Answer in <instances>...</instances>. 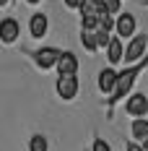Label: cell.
Segmentation results:
<instances>
[{
  "label": "cell",
  "mask_w": 148,
  "mask_h": 151,
  "mask_svg": "<svg viewBox=\"0 0 148 151\" xmlns=\"http://www.w3.org/2000/svg\"><path fill=\"white\" fill-rule=\"evenodd\" d=\"M135 78H138V68H127V70L117 73V83H114V91H112V96H109V104H117L122 96L130 94Z\"/></svg>",
  "instance_id": "6da1fadb"
},
{
  "label": "cell",
  "mask_w": 148,
  "mask_h": 151,
  "mask_svg": "<svg viewBox=\"0 0 148 151\" xmlns=\"http://www.w3.org/2000/svg\"><path fill=\"white\" fill-rule=\"evenodd\" d=\"M57 60H60V50H55V47H42V50L34 52V63H36L39 68H44V70L55 68Z\"/></svg>",
  "instance_id": "277c9868"
},
{
  "label": "cell",
  "mask_w": 148,
  "mask_h": 151,
  "mask_svg": "<svg viewBox=\"0 0 148 151\" xmlns=\"http://www.w3.org/2000/svg\"><path fill=\"white\" fill-rule=\"evenodd\" d=\"M65 5H68L70 11H75V8H81V5H83V0H65Z\"/></svg>",
  "instance_id": "d6986e66"
},
{
  "label": "cell",
  "mask_w": 148,
  "mask_h": 151,
  "mask_svg": "<svg viewBox=\"0 0 148 151\" xmlns=\"http://www.w3.org/2000/svg\"><path fill=\"white\" fill-rule=\"evenodd\" d=\"M114 83H117V73H114L112 68H104L102 73H99V91L112 94V91H114Z\"/></svg>",
  "instance_id": "7c38bea8"
},
{
  "label": "cell",
  "mask_w": 148,
  "mask_h": 151,
  "mask_svg": "<svg viewBox=\"0 0 148 151\" xmlns=\"http://www.w3.org/2000/svg\"><path fill=\"white\" fill-rule=\"evenodd\" d=\"M133 136L138 138V141H146L148 138V120L146 117H138V120L133 122Z\"/></svg>",
  "instance_id": "4fadbf2b"
},
{
  "label": "cell",
  "mask_w": 148,
  "mask_h": 151,
  "mask_svg": "<svg viewBox=\"0 0 148 151\" xmlns=\"http://www.w3.org/2000/svg\"><path fill=\"white\" fill-rule=\"evenodd\" d=\"M146 45H148V37H146V34H135L133 39H130V45L125 47V58H122V60L138 63L143 55H146Z\"/></svg>",
  "instance_id": "3957f363"
},
{
  "label": "cell",
  "mask_w": 148,
  "mask_h": 151,
  "mask_svg": "<svg viewBox=\"0 0 148 151\" xmlns=\"http://www.w3.org/2000/svg\"><path fill=\"white\" fill-rule=\"evenodd\" d=\"M114 26H117V37H135L138 21H135L133 13H119L114 18Z\"/></svg>",
  "instance_id": "5b68a950"
},
{
  "label": "cell",
  "mask_w": 148,
  "mask_h": 151,
  "mask_svg": "<svg viewBox=\"0 0 148 151\" xmlns=\"http://www.w3.org/2000/svg\"><path fill=\"white\" fill-rule=\"evenodd\" d=\"M122 58H125V47L119 42V37H112V42L107 45V60L112 63V65H117Z\"/></svg>",
  "instance_id": "8fae6325"
},
{
  "label": "cell",
  "mask_w": 148,
  "mask_h": 151,
  "mask_svg": "<svg viewBox=\"0 0 148 151\" xmlns=\"http://www.w3.org/2000/svg\"><path fill=\"white\" fill-rule=\"evenodd\" d=\"M81 42H83V47H86L89 52H96V50H99V42H96V31H83V34H81Z\"/></svg>",
  "instance_id": "5bb4252c"
},
{
  "label": "cell",
  "mask_w": 148,
  "mask_h": 151,
  "mask_svg": "<svg viewBox=\"0 0 148 151\" xmlns=\"http://www.w3.org/2000/svg\"><path fill=\"white\" fill-rule=\"evenodd\" d=\"M140 146H143V151H148V138L143 141V143H140Z\"/></svg>",
  "instance_id": "44dd1931"
},
{
  "label": "cell",
  "mask_w": 148,
  "mask_h": 151,
  "mask_svg": "<svg viewBox=\"0 0 148 151\" xmlns=\"http://www.w3.org/2000/svg\"><path fill=\"white\" fill-rule=\"evenodd\" d=\"M125 109H127V115H133L135 120H138V117H143L148 112V99L143 94H133V96L127 99V107H125Z\"/></svg>",
  "instance_id": "ba28073f"
},
{
  "label": "cell",
  "mask_w": 148,
  "mask_h": 151,
  "mask_svg": "<svg viewBox=\"0 0 148 151\" xmlns=\"http://www.w3.org/2000/svg\"><path fill=\"white\" fill-rule=\"evenodd\" d=\"M29 3H31V5H34V3H39V0H29Z\"/></svg>",
  "instance_id": "603a6c76"
},
{
  "label": "cell",
  "mask_w": 148,
  "mask_h": 151,
  "mask_svg": "<svg viewBox=\"0 0 148 151\" xmlns=\"http://www.w3.org/2000/svg\"><path fill=\"white\" fill-rule=\"evenodd\" d=\"M78 11L83 13V18H96V21H102L104 16H109L102 0H83V5H81Z\"/></svg>",
  "instance_id": "52a82bcc"
},
{
  "label": "cell",
  "mask_w": 148,
  "mask_h": 151,
  "mask_svg": "<svg viewBox=\"0 0 148 151\" xmlns=\"http://www.w3.org/2000/svg\"><path fill=\"white\" fill-rule=\"evenodd\" d=\"M91 151H109V143L102 141V138H96V141H94V146H91Z\"/></svg>",
  "instance_id": "ac0fdd59"
},
{
  "label": "cell",
  "mask_w": 148,
  "mask_h": 151,
  "mask_svg": "<svg viewBox=\"0 0 148 151\" xmlns=\"http://www.w3.org/2000/svg\"><path fill=\"white\" fill-rule=\"evenodd\" d=\"M104 8H107V13L109 16H117L119 13V5H122V0H102Z\"/></svg>",
  "instance_id": "2e32d148"
},
{
  "label": "cell",
  "mask_w": 148,
  "mask_h": 151,
  "mask_svg": "<svg viewBox=\"0 0 148 151\" xmlns=\"http://www.w3.org/2000/svg\"><path fill=\"white\" fill-rule=\"evenodd\" d=\"M29 151H49V143H47L44 136H34L29 141Z\"/></svg>",
  "instance_id": "9a60e30c"
},
{
  "label": "cell",
  "mask_w": 148,
  "mask_h": 151,
  "mask_svg": "<svg viewBox=\"0 0 148 151\" xmlns=\"http://www.w3.org/2000/svg\"><path fill=\"white\" fill-rule=\"evenodd\" d=\"M47 26H49V21H47L44 13H34L29 18V31H31L34 39H42V37L47 34Z\"/></svg>",
  "instance_id": "30bf717a"
},
{
  "label": "cell",
  "mask_w": 148,
  "mask_h": 151,
  "mask_svg": "<svg viewBox=\"0 0 148 151\" xmlns=\"http://www.w3.org/2000/svg\"><path fill=\"white\" fill-rule=\"evenodd\" d=\"M55 89H57V96L60 99H65V102H70L78 96V76H60L57 83H55Z\"/></svg>",
  "instance_id": "7a4b0ae2"
},
{
  "label": "cell",
  "mask_w": 148,
  "mask_h": 151,
  "mask_svg": "<svg viewBox=\"0 0 148 151\" xmlns=\"http://www.w3.org/2000/svg\"><path fill=\"white\" fill-rule=\"evenodd\" d=\"M127 151H143V146L140 143H127Z\"/></svg>",
  "instance_id": "ffe728a7"
},
{
  "label": "cell",
  "mask_w": 148,
  "mask_h": 151,
  "mask_svg": "<svg viewBox=\"0 0 148 151\" xmlns=\"http://www.w3.org/2000/svg\"><path fill=\"white\" fill-rule=\"evenodd\" d=\"M55 68L60 76H78V58L73 52H60V60Z\"/></svg>",
  "instance_id": "8992f818"
},
{
  "label": "cell",
  "mask_w": 148,
  "mask_h": 151,
  "mask_svg": "<svg viewBox=\"0 0 148 151\" xmlns=\"http://www.w3.org/2000/svg\"><path fill=\"white\" fill-rule=\"evenodd\" d=\"M96 42H99V47H107L109 42H112V34H107V31H96Z\"/></svg>",
  "instance_id": "e0dca14e"
},
{
  "label": "cell",
  "mask_w": 148,
  "mask_h": 151,
  "mask_svg": "<svg viewBox=\"0 0 148 151\" xmlns=\"http://www.w3.org/2000/svg\"><path fill=\"white\" fill-rule=\"evenodd\" d=\"M8 3H11V0H0V5H8Z\"/></svg>",
  "instance_id": "7402d4cb"
},
{
  "label": "cell",
  "mask_w": 148,
  "mask_h": 151,
  "mask_svg": "<svg viewBox=\"0 0 148 151\" xmlns=\"http://www.w3.org/2000/svg\"><path fill=\"white\" fill-rule=\"evenodd\" d=\"M0 39L5 45H11V42L18 39V21L16 18H3L0 21Z\"/></svg>",
  "instance_id": "9c48e42d"
}]
</instances>
